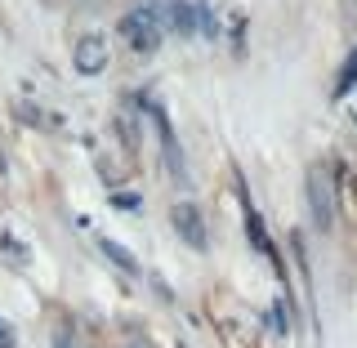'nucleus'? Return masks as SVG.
Segmentation results:
<instances>
[{"label":"nucleus","instance_id":"obj_1","mask_svg":"<svg viewBox=\"0 0 357 348\" xmlns=\"http://www.w3.org/2000/svg\"><path fill=\"white\" fill-rule=\"evenodd\" d=\"M121 36H126L130 50L152 54L156 45L165 40V5H161V0H143V5H134L130 14L121 18Z\"/></svg>","mask_w":357,"mask_h":348},{"label":"nucleus","instance_id":"obj_2","mask_svg":"<svg viewBox=\"0 0 357 348\" xmlns=\"http://www.w3.org/2000/svg\"><path fill=\"white\" fill-rule=\"evenodd\" d=\"M308 210H312V223L317 228H335V183H331V170L326 165H317V170H308Z\"/></svg>","mask_w":357,"mask_h":348},{"label":"nucleus","instance_id":"obj_3","mask_svg":"<svg viewBox=\"0 0 357 348\" xmlns=\"http://www.w3.org/2000/svg\"><path fill=\"white\" fill-rule=\"evenodd\" d=\"M72 67L81 76H98L107 72V40L103 36H81L72 45Z\"/></svg>","mask_w":357,"mask_h":348},{"label":"nucleus","instance_id":"obj_4","mask_svg":"<svg viewBox=\"0 0 357 348\" xmlns=\"http://www.w3.org/2000/svg\"><path fill=\"white\" fill-rule=\"evenodd\" d=\"M170 219H174V232L192 245V250H206V228H201V210L197 206H188V201H183V206H174Z\"/></svg>","mask_w":357,"mask_h":348},{"label":"nucleus","instance_id":"obj_5","mask_svg":"<svg viewBox=\"0 0 357 348\" xmlns=\"http://www.w3.org/2000/svg\"><path fill=\"white\" fill-rule=\"evenodd\" d=\"M148 112H152V126H156V134H161V148H165V165H170V174L188 179V170H183V156H178V143H174V130H170V121H165V112H161V107H148Z\"/></svg>","mask_w":357,"mask_h":348},{"label":"nucleus","instance_id":"obj_6","mask_svg":"<svg viewBox=\"0 0 357 348\" xmlns=\"http://www.w3.org/2000/svg\"><path fill=\"white\" fill-rule=\"evenodd\" d=\"M103 255L121 268V273H139V264H134V255L126 250V245H116V241H107V237H103Z\"/></svg>","mask_w":357,"mask_h":348},{"label":"nucleus","instance_id":"obj_7","mask_svg":"<svg viewBox=\"0 0 357 348\" xmlns=\"http://www.w3.org/2000/svg\"><path fill=\"white\" fill-rule=\"evenodd\" d=\"M357 81V50H353V59L349 63H344V76H340V89H349Z\"/></svg>","mask_w":357,"mask_h":348},{"label":"nucleus","instance_id":"obj_8","mask_svg":"<svg viewBox=\"0 0 357 348\" xmlns=\"http://www.w3.org/2000/svg\"><path fill=\"white\" fill-rule=\"evenodd\" d=\"M340 94H344V103H349V112H353V121H357V81H353L349 89H340Z\"/></svg>","mask_w":357,"mask_h":348},{"label":"nucleus","instance_id":"obj_9","mask_svg":"<svg viewBox=\"0 0 357 348\" xmlns=\"http://www.w3.org/2000/svg\"><path fill=\"white\" fill-rule=\"evenodd\" d=\"M9 344H14V335H9V321L0 317V348H9Z\"/></svg>","mask_w":357,"mask_h":348},{"label":"nucleus","instance_id":"obj_10","mask_svg":"<svg viewBox=\"0 0 357 348\" xmlns=\"http://www.w3.org/2000/svg\"><path fill=\"white\" fill-rule=\"evenodd\" d=\"M54 348H76V340H72V335H67V331H63V335H59V340H54Z\"/></svg>","mask_w":357,"mask_h":348},{"label":"nucleus","instance_id":"obj_11","mask_svg":"<svg viewBox=\"0 0 357 348\" xmlns=\"http://www.w3.org/2000/svg\"><path fill=\"white\" fill-rule=\"evenodd\" d=\"M130 348H148V344H130Z\"/></svg>","mask_w":357,"mask_h":348}]
</instances>
